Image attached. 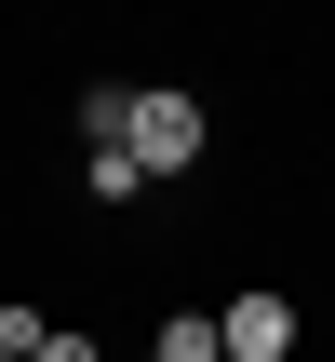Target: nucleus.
Instances as JSON below:
<instances>
[{"mask_svg": "<svg viewBox=\"0 0 335 362\" xmlns=\"http://www.w3.org/2000/svg\"><path fill=\"white\" fill-rule=\"evenodd\" d=\"M201 148H215V121H201V94H175V81H148V94L121 107V161H134L148 188H161V175H188Z\"/></svg>", "mask_w": 335, "mask_h": 362, "instance_id": "1", "label": "nucleus"}, {"mask_svg": "<svg viewBox=\"0 0 335 362\" xmlns=\"http://www.w3.org/2000/svg\"><path fill=\"white\" fill-rule=\"evenodd\" d=\"M295 336H309V309H295L282 282H255V296L215 309V349H228V362H295Z\"/></svg>", "mask_w": 335, "mask_h": 362, "instance_id": "2", "label": "nucleus"}, {"mask_svg": "<svg viewBox=\"0 0 335 362\" xmlns=\"http://www.w3.org/2000/svg\"><path fill=\"white\" fill-rule=\"evenodd\" d=\"M148 362H228V349H215V309H175V322L148 336Z\"/></svg>", "mask_w": 335, "mask_h": 362, "instance_id": "3", "label": "nucleus"}, {"mask_svg": "<svg viewBox=\"0 0 335 362\" xmlns=\"http://www.w3.org/2000/svg\"><path fill=\"white\" fill-rule=\"evenodd\" d=\"M81 188H94V202H148V175H134L121 148H94V161H81Z\"/></svg>", "mask_w": 335, "mask_h": 362, "instance_id": "4", "label": "nucleus"}, {"mask_svg": "<svg viewBox=\"0 0 335 362\" xmlns=\"http://www.w3.org/2000/svg\"><path fill=\"white\" fill-rule=\"evenodd\" d=\"M40 336H54L40 309H0V362H40Z\"/></svg>", "mask_w": 335, "mask_h": 362, "instance_id": "5", "label": "nucleus"}, {"mask_svg": "<svg viewBox=\"0 0 335 362\" xmlns=\"http://www.w3.org/2000/svg\"><path fill=\"white\" fill-rule=\"evenodd\" d=\"M40 362H107V349H94L81 322H54V336H40Z\"/></svg>", "mask_w": 335, "mask_h": 362, "instance_id": "6", "label": "nucleus"}]
</instances>
